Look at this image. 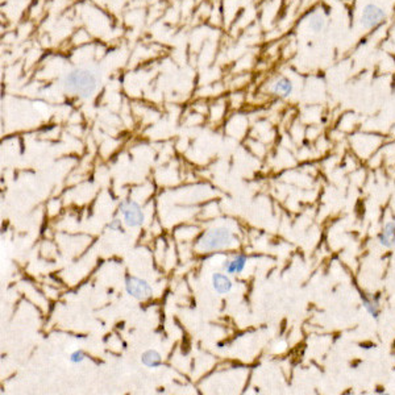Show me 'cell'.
Returning <instances> with one entry per match:
<instances>
[{
  "instance_id": "obj_1",
  "label": "cell",
  "mask_w": 395,
  "mask_h": 395,
  "mask_svg": "<svg viewBox=\"0 0 395 395\" xmlns=\"http://www.w3.org/2000/svg\"><path fill=\"white\" fill-rule=\"evenodd\" d=\"M63 86L69 92L79 95L82 98H90L98 87V78L92 71L87 69H75L63 79Z\"/></svg>"
},
{
  "instance_id": "obj_2",
  "label": "cell",
  "mask_w": 395,
  "mask_h": 395,
  "mask_svg": "<svg viewBox=\"0 0 395 395\" xmlns=\"http://www.w3.org/2000/svg\"><path fill=\"white\" fill-rule=\"evenodd\" d=\"M233 232L224 226H218L208 230L199 240V248L203 251H219L224 248H229L235 244Z\"/></svg>"
},
{
  "instance_id": "obj_3",
  "label": "cell",
  "mask_w": 395,
  "mask_h": 395,
  "mask_svg": "<svg viewBox=\"0 0 395 395\" xmlns=\"http://www.w3.org/2000/svg\"><path fill=\"white\" fill-rule=\"evenodd\" d=\"M385 20H386V11L382 7L373 4V3L365 5L360 15V24L362 28L367 30L377 28Z\"/></svg>"
},
{
  "instance_id": "obj_4",
  "label": "cell",
  "mask_w": 395,
  "mask_h": 395,
  "mask_svg": "<svg viewBox=\"0 0 395 395\" xmlns=\"http://www.w3.org/2000/svg\"><path fill=\"white\" fill-rule=\"evenodd\" d=\"M120 212L124 216V223L128 226L132 228H137L144 224L145 216L144 212L141 210V207L139 203L132 202V200H124L120 204Z\"/></svg>"
},
{
  "instance_id": "obj_5",
  "label": "cell",
  "mask_w": 395,
  "mask_h": 395,
  "mask_svg": "<svg viewBox=\"0 0 395 395\" xmlns=\"http://www.w3.org/2000/svg\"><path fill=\"white\" fill-rule=\"evenodd\" d=\"M125 290L131 296L139 301H145L149 299L153 294L152 286L145 280L137 278V277H127L125 280Z\"/></svg>"
},
{
  "instance_id": "obj_6",
  "label": "cell",
  "mask_w": 395,
  "mask_h": 395,
  "mask_svg": "<svg viewBox=\"0 0 395 395\" xmlns=\"http://www.w3.org/2000/svg\"><path fill=\"white\" fill-rule=\"evenodd\" d=\"M245 265H247V255L239 254L235 258L224 261L223 269L226 270V274H239L245 269Z\"/></svg>"
},
{
  "instance_id": "obj_7",
  "label": "cell",
  "mask_w": 395,
  "mask_h": 395,
  "mask_svg": "<svg viewBox=\"0 0 395 395\" xmlns=\"http://www.w3.org/2000/svg\"><path fill=\"white\" fill-rule=\"evenodd\" d=\"M212 286L218 294H228L232 290L233 284H232L229 277H226V274H222V273H215L212 276Z\"/></svg>"
},
{
  "instance_id": "obj_8",
  "label": "cell",
  "mask_w": 395,
  "mask_h": 395,
  "mask_svg": "<svg viewBox=\"0 0 395 395\" xmlns=\"http://www.w3.org/2000/svg\"><path fill=\"white\" fill-rule=\"evenodd\" d=\"M379 244L389 249L395 247V224L393 222L385 224L383 232L379 235Z\"/></svg>"
},
{
  "instance_id": "obj_9",
  "label": "cell",
  "mask_w": 395,
  "mask_h": 395,
  "mask_svg": "<svg viewBox=\"0 0 395 395\" xmlns=\"http://www.w3.org/2000/svg\"><path fill=\"white\" fill-rule=\"evenodd\" d=\"M272 91L280 96H288L292 92L291 81L286 77H280L274 81L272 86Z\"/></svg>"
},
{
  "instance_id": "obj_10",
  "label": "cell",
  "mask_w": 395,
  "mask_h": 395,
  "mask_svg": "<svg viewBox=\"0 0 395 395\" xmlns=\"http://www.w3.org/2000/svg\"><path fill=\"white\" fill-rule=\"evenodd\" d=\"M141 362L148 367H158L162 364V357L157 350L149 349L141 354Z\"/></svg>"
},
{
  "instance_id": "obj_11",
  "label": "cell",
  "mask_w": 395,
  "mask_h": 395,
  "mask_svg": "<svg viewBox=\"0 0 395 395\" xmlns=\"http://www.w3.org/2000/svg\"><path fill=\"white\" fill-rule=\"evenodd\" d=\"M309 27L315 33L321 32L325 28V19L321 15H313L312 17H310Z\"/></svg>"
},
{
  "instance_id": "obj_12",
  "label": "cell",
  "mask_w": 395,
  "mask_h": 395,
  "mask_svg": "<svg viewBox=\"0 0 395 395\" xmlns=\"http://www.w3.org/2000/svg\"><path fill=\"white\" fill-rule=\"evenodd\" d=\"M362 303H364L365 309H367V311L370 313L371 316L374 317V319L378 317V313H379L378 302L374 301V299H367V298H365V296H362Z\"/></svg>"
},
{
  "instance_id": "obj_13",
  "label": "cell",
  "mask_w": 395,
  "mask_h": 395,
  "mask_svg": "<svg viewBox=\"0 0 395 395\" xmlns=\"http://www.w3.org/2000/svg\"><path fill=\"white\" fill-rule=\"evenodd\" d=\"M83 360H85V352H83V350H75V352L71 353L70 361L73 362V364H79V362H82Z\"/></svg>"
},
{
  "instance_id": "obj_14",
  "label": "cell",
  "mask_w": 395,
  "mask_h": 395,
  "mask_svg": "<svg viewBox=\"0 0 395 395\" xmlns=\"http://www.w3.org/2000/svg\"><path fill=\"white\" fill-rule=\"evenodd\" d=\"M108 228L111 230H116V232H121V233L124 232L123 224H121V220H120V219H115V220L108 226Z\"/></svg>"
}]
</instances>
